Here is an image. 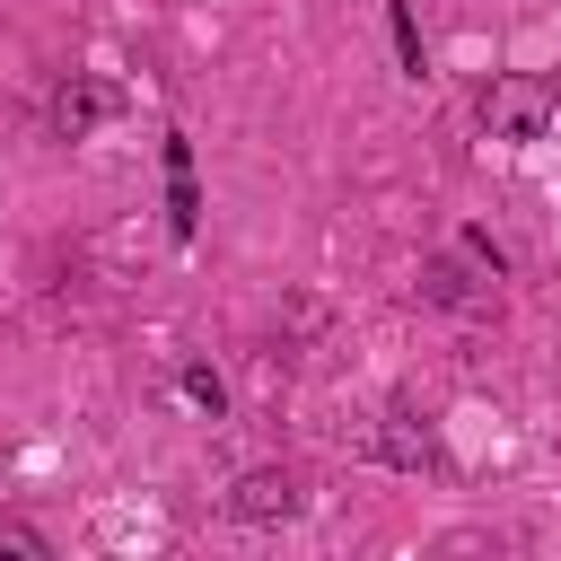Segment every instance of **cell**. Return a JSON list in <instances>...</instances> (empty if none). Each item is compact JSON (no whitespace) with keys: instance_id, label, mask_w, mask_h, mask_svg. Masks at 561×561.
I'll return each mask as SVG.
<instances>
[{"instance_id":"1","label":"cell","mask_w":561,"mask_h":561,"mask_svg":"<svg viewBox=\"0 0 561 561\" xmlns=\"http://www.w3.org/2000/svg\"><path fill=\"white\" fill-rule=\"evenodd\" d=\"M552 123H561V88H552L543 70H500V79L482 88V131H491V140L526 149V140H543Z\"/></svg>"},{"instance_id":"2","label":"cell","mask_w":561,"mask_h":561,"mask_svg":"<svg viewBox=\"0 0 561 561\" xmlns=\"http://www.w3.org/2000/svg\"><path fill=\"white\" fill-rule=\"evenodd\" d=\"M219 508H228L237 526H289V517L307 508V491H298L289 465H245V473L219 491Z\"/></svg>"},{"instance_id":"3","label":"cell","mask_w":561,"mask_h":561,"mask_svg":"<svg viewBox=\"0 0 561 561\" xmlns=\"http://www.w3.org/2000/svg\"><path fill=\"white\" fill-rule=\"evenodd\" d=\"M421 307H447V316H491L500 307V280L465 254H430L421 263Z\"/></svg>"},{"instance_id":"4","label":"cell","mask_w":561,"mask_h":561,"mask_svg":"<svg viewBox=\"0 0 561 561\" xmlns=\"http://www.w3.org/2000/svg\"><path fill=\"white\" fill-rule=\"evenodd\" d=\"M114 114H123V96H114L105 79H61L53 105H44V131H53V140H88V131L114 123Z\"/></svg>"},{"instance_id":"5","label":"cell","mask_w":561,"mask_h":561,"mask_svg":"<svg viewBox=\"0 0 561 561\" xmlns=\"http://www.w3.org/2000/svg\"><path fill=\"white\" fill-rule=\"evenodd\" d=\"M167 219H175V237H193V228H202V193H193V140H167Z\"/></svg>"},{"instance_id":"6","label":"cell","mask_w":561,"mask_h":561,"mask_svg":"<svg viewBox=\"0 0 561 561\" xmlns=\"http://www.w3.org/2000/svg\"><path fill=\"white\" fill-rule=\"evenodd\" d=\"M175 394H184L193 412H210V421H228V377H219L210 359H184V368H175Z\"/></svg>"},{"instance_id":"7","label":"cell","mask_w":561,"mask_h":561,"mask_svg":"<svg viewBox=\"0 0 561 561\" xmlns=\"http://www.w3.org/2000/svg\"><path fill=\"white\" fill-rule=\"evenodd\" d=\"M386 26H394V53H403V79H421V70H430V53H421V26H412V9H403V0H386Z\"/></svg>"},{"instance_id":"8","label":"cell","mask_w":561,"mask_h":561,"mask_svg":"<svg viewBox=\"0 0 561 561\" xmlns=\"http://www.w3.org/2000/svg\"><path fill=\"white\" fill-rule=\"evenodd\" d=\"M53 543H44V526H26V517H0V561H44Z\"/></svg>"},{"instance_id":"9","label":"cell","mask_w":561,"mask_h":561,"mask_svg":"<svg viewBox=\"0 0 561 561\" xmlns=\"http://www.w3.org/2000/svg\"><path fill=\"white\" fill-rule=\"evenodd\" d=\"M456 254H465V263H482L491 280H508V254H500V245H491L482 228H465V237H456Z\"/></svg>"}]
</instances>
